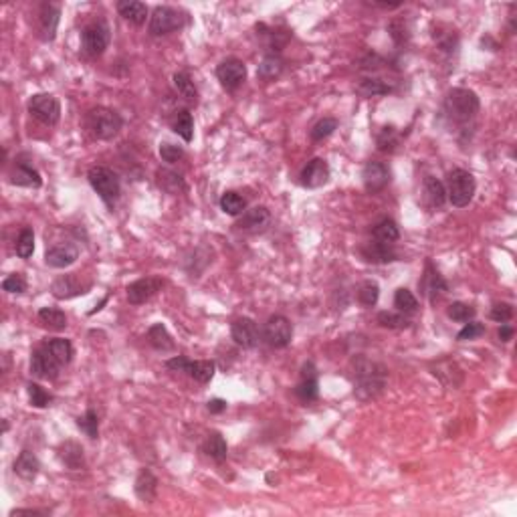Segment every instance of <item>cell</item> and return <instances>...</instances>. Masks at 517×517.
I'll return each mask as SVG.
<instances>
[{
  "mask_svg": "<svg viewBox=\"0 0 517 517\" xmlns=\"http://www.w3.org/2000/svg\"><path fill=\"white\" fill-rule=\"evenodd\" d=\"M295 394L299 396L301 402H314L319 396L318 368H316L314 362H305L301 366V378H299V384L295 388Z\"/></svg>",
  "mask_w": 517,
  "mask_h": 517,
  "instance_id": "44dd1931",
  "label": "cell"
},
{
  "mask_svg": "<svg viewBox=\"0 0 517 517\" xmlns=\"http://www.w3.org/2000/svg\"><path fill=\"white\" fill-rule=\"evenodd\" d=\"M376 321L386 329H406V327H410L408 318L404 314H394V312H380Z\"/></svg>",
  "mask_w": 517,
  "mask_h": 517,
  "instance_id": "7dc6e473",
  "label": "cell"
},
{
  "mask_svg": "<svg viewBox=\"0 0 517 517\" xmlns=\"http://www.w3.org/2000/svg\"><path fill=\"white\" fill-rule=\"evenodd\" d=\"M269 223H271V212L265 206H253L240 214L239 220H237V229L247 231V233H259V231L267 229Z\"/></svg>",
  "mask_w": 517,
  "mask_h": 517,
  "instance_id": "603a6c76",
  "label": "cell"
},
{
  "mask_svg": "<svg viewBox=\"0 0 517 517\" xmlns=\"http://www.w3.org/2000/svg\"><path fill=\"white\" fill-rule=\"evenodd\" d=\"M372 237L378 242H386V244H394L398 239H400V231H398V225L392 220V218H382L374 231H372Z\"/></svg>",
  "mask_w": 517,
  "mask_h": 517,
  "instance_id": "74e56055",
  "label": "cell"
},
{
  "mask_svg": "<svg viewBox=\"0 0 517 517\" xmlns=\"http://www.w3.org/2000/svg\"><path fill=\"white\" fill-rule=\"evenodd\" d=\"M2 291L6 293H25L27 291V279L23 273H12L2 281Z\"/></svg>",
  "mask_w": 517,
  "mask_h": 517,
  "instance_id": "816d5d0a",
  "label": "cell"
},
{
  "mask_svg": "<svg viewBox=\"0 0 517 517\" xmlns=\"http://www.w3.org/2000/svg\"><path fill=\"white\" fill-rule=\"evenodd\" d=\"M14 249H16V255H18L21 259L33 257V253H35V233H33V229L27 227V229H23V231L18 233V239H16Z\"/></svg>",
  "mask_w": 517,
  "mask_h": 517,
  "instance_id": "7bdbcfd3",
  "label": "cell"
},
{
  "mask_svg": "<svg viewBox=\"0 0 517 517\" xmlns=\"http://www.w3.org/2000/svg\"><path fill=\"white\" fill-rule=\"evenodd\" d=\"M61 364L51 354V350L42 344L31 354V374L39 380H55L61 372Z\"/></svg>",
  "mask_w": 517,
  "mask_h": 517,
  "instance_id": "8fae6325",
  "label": "cell"
},
{
  "mask_svg": "<svg viewBox=\"0 0 517 517\" xmlns=\"http://www.w3.org/2000/svg\"><path fill=\"white\" fill-rule=\"evenodd\" d=\"M148 342L158 352H172L174 350V340H172V336H170V331L166 329L164 323H154L148 329Z\"/></svg>",
  "mask_w": 517,
  "mask_h": 517,
  "instance_id": "1f68e13d",
  "label": "cell"
},
{
  "mask_svg": "<svg viewBox=\"0 0 517 517\" xmlns=\"http://www.w3.org/2000/svg\"><path fill=\"white\" fill-rule=\"evenodd\" d=\"M380 297V287L376 281H364L358 287V301L364 307H374Z\"/></svg>",
  "mask_w": 517,
  "mask_h": 517,
  "instance_id": "ee69618b",
  "label": "cell"
},
{
  "mask_svg": "<svg viewBox=\"0 0 517 517\" xmlns=\"http://www.w3.org/2000/svg\"><path fill=\"white\" fill-rule=\"evenodd\" d=\"M186 25V14L172 6H156L150 16L148 33L152 37H164L174 31H180Z\"/></svg>",
  "mask_w": 517,
  "mask_h": 517,
  "instance_id": "52a82bcc",
  "label": "cell"
},
{
  "mask_svg": "<svg viewBox=\"0 0 517 517\" xmlns=\"http://www.w3.org/2000/svg\"><path fill=\"white\" fill-rule=\"evenodd\" d=\"M8 178H10V184L25 186V188H40V184H42L39 172L33 166H29L27 162H16L12 166Z\"/></svg>",
  "mask_w": 517,
  "mask_h": 517,
  "instance_id": "cb8c5ba5",
  "label": "cell"
},
{
  "mask_svg": "<svg viewBox=\"0 0 517 517\" xmlns=\"http://www.w3.org/2000/svg\"><path fill=\"white\" fill-rule=\"evenodd\" d=\"M293 338V325L285 316H271L263 325V340L271 348H287Z\"/></svg>",
  "mask_w": 517,
  "mask_h": 517,
  "instance_id": "30bf717a",
  "label": "cell"
},
{
  "mask_svg": "<svg viewBox=\"0 0 517 517\" xmlns=\"http://www.w3.org/2000/svg\"><path fill=\"white\" fill-rule=\"evenodd\" d=\"M479 110H481V101H479L477 93L465 87L451 89L442 101L444 118L455 125H467L469 121L477 118Z\"/></svg>",
  "mask_w": 517,
  "mask_h": 517,
  "instance_id": "7a4b0ae2",
  "label": "cell"
},
{
  "mask_svg": "<svg viewBox=\"0 0 517 517\" xmlns=\"http://www.w3.org/2000/svg\"><path fill=\"white\" fill-rule=\"evenodd\" d=\"M418 287H420L423 295H425L431 303L438 301V299L446 293V289H449L446 281L442 279V275L438 273V269L431 261H427V265H425V275L418 281Z\"/></svg>",
  "mask_w": 517,
  "mask_h": 517,
  "instance_id": "e0dca14e",
  "label": "cell"
},
{
  "mask_svg": "<svg viewBox=\"0 0 517 517\" xmlns=\"http://www.w3.org/2000/svg\"><path fill=\"white\" fill-rule=\"evenodd\" d=\"M45 346L51 350V354L55 356V360H57L61 366H67V364L73 360V354H75L73 344H71L69 340H65V338H55V340H49V342H45Z\"/></svg>",
  "mask_w": 517,
  "mask_h": 517,
  "instance_id": "d590c367",
  "label": "cell"
},
{
  "mask_svg": "<svg viewBox=\"0 0 517 517\" xmlns=\"http://www.w3.org/2000/svg\"><path fill=\"white\" fill-rule=\"evenodd\" d=\"M216 79L220 81V85L225 89L233 91V89H237L247 79V65L240 59H237V57L225 59L216 67Z\"/></svg>",
  "mask_w": 517,
  "mask_h": 517,
  "instance_id": "2e32d148",
  "label": "cell"
},
{
  "mask_svg": "<svg viewBox=\"0 0 517 517\" xmlns=\"http://www.w3.org/2000/svg\"><path fill=\"white\" fill-rule=\"evenodd\" d=\"M160 158L168 164H176L178 160L184 158V148L170 144V142H164V144H160Z\"/></svg>",
  "mask_w": 517,
  "mask_h": 517,
  "instance_id": "f5cc1de1",
  "label": "cell"
},
{
  "mask_svg": "<svg viewBox=\"0 0 517 517\" xmlns=\"http://www.w3.org/2000/svg\"><path fill=\"white\" fill-rule=\"evenodd\" d=\"M231 338L235 340V344L244 348V350H253L259 346L261 340V329L257 325V321L251 318H239L233 321L231 325Z\"/></svg>",
  "mask_w": 517,
  "mask_h": 517,
  "instance_id": "5bb4252c",
  "label": "cell"
},
{
  "mask_svg": "<svg viewBox=\"0 0 517 517\" xmlns=\"http://www.w3.org/2000/svg\"><path fill=\"white\" fill-rule=\"evenodd\" d=\"M170 127L174 134H178L184 142H192L194 138V120L192 114L188 110H180L172 116L170 120Z\"/></svg>",
  "mask_w": 517,
  "mask_h": 517,
  "instance_id": "f546056e",
  "label": "cell"
},
{
  "mask_svg": "<svg viewBox=\"0 0 517 517\" xmlns=\"http://www.w3.org/2000/svg\"><path fill=\"white\" fill-rule=\"evenodd\" d=\"M481 336H485V325L479 323V321H467L465 327L457 333V340L459 342H471V340H477Z\"/></svg>",
  "mask_w": 517,
  "mask_h": 517,
  "instance_id": "f907efd6",
  "label": "cell"
},
{
  "mask_svg": "<svg viewBox=\"0 0 517 517\" xmlns=\"http://www.w3.org/2000/svg\"><path fill=\"white\" fill-rule=\"evenodd\" d=\"M77 427L81 429V433H85L89 438L99 437V416L93 408H89L83 416L77 418Z\"/></svg>",
  "mask_w": 517,
  "mask_h": 517,
  "instance_id": "bcb514c9",
  "label": "cell"
},
{
  "mask_svg": "<svg viewBox=\"0 0 517 517\" xmlns=\"http://www.w3.org/2000/svg\"><path fill=\"white\" fill-rule=\"evenodd\" d=\"M85 127L95 140H114L123 127V120L116 110L110 108H93L85 116Z\"/></svg>",
  "mask_w": 517,
  "mask_h": 517,
  "instance_id": "3957f363",
  "label": "cell"
},
{
  "mask_svg": "<svg viewBox=\"0 0 517 517\" xmlns=\"http://www.w3.org/2000/svg\"><path fill=\"white\" fill-rule=\"evenodd\" d=\"M331 176L329 164L323 158H314L305 164V168L301 170L299 178H301V186L305 188H319L323 184H327Z\"/></svg>",
  "mask_w": 517,
  "mask_h": 517,
  "instance_id": "ffe728a7",
  "label": "cell"
},
{
  "mask_svg": "<svg viewBox=\"0 0 517 517\" xmlns=\"http://www.w3.org/2000/svg\"><path fill=\"white\" fill-rule=\"evenodd\" d=\"M79 259V249L73 242H61L45 253V263L53 269H67Z\"/></svg>",
  "mask_w": 517,
  "mask_h": 517,
  "instance_id": "d6986e66",
  "label": "cell"
},
{
  "mask_svg": "<svg viewBox=\"0 0 517 517\" xmlns=\"http://www.w3.org/2000/svg\"><path fill=\"white\" fill-rule=\"evenodd\" d=\"M202 451L216 463H223L229 455V446H227V440L220 433H210L204 444H202Z\"/></svg>",
  "mask_w": 517,
  "mask_h": 517,
  "instance_id": "4dcf8cb0",
  "label": "cell"
},
{
  "mask_svg": "<svg viewBox=\"0 0 517 517\" xmlns=\"http://www.w3.org/2000/svg\"><path fill=\"white\" fill-rule=\"evenodd\" d=\"M156 180H158L160 188H162L164 192H168V194H180V192L186 190L184 178H182L178 172H174V170L160 168L158 172H156Z\"/></svg>",
  "mask_w": 517,
  "mask_h": 517,
  "instance_id": "f1b7e54d",
  "label": "cell"
},
{
  "mask_svg": "<svg viewBox=\"0 0 517 517\" xmlns=\"http://www.w3.org/2000/svg\"><path fill=\"white\" fill-rule=\"evenodd\" d=\"M49 512H40V509H12L10 516H47Z\"/></svg>",
  "mask_w": 517,
  "mask_h": 517,
  "instance_id": "6f0895ef",
  "label": "cell"
},
{
  "mask_svg": "<svg viewBox=\"0 0 517 517\" xmlns=\"http://www.w3.org/2000/svg\"><path fill=\"white\" fill-rule=\"evenodd\" d=\"M283 69H285V61L281 59V55H271V53H267L265 57H263V61L259 63V77L265 81H273L281 77V73H283Z\"/></svg>",
  "mask_w": 517,
  "mask_h": 517,
  "instance_id": "d6a6232c",
  "label": "cell"
},
{
  "mask_svg": "<svg viewBox=\"0 0 517 517\" xmlns=\"http://www.w3.org/2000/svg\"><path fill=\"white\" fill-rule=\"evenodd\" d=\"M423 190H425V199L433 208H440L446 202V188L435 176L425 178V188Z\"/></svg>",
  "mask_w": 517,
  "mask_h": 517,
  "instance_id": "e575fe53",
  "label": "cell"
},
{
  "mask_svg": "<svg viewBox=\"0 0 517 517\" xmlns=\"http://www.w3.org/2000/svg\"><path fill=\"white\" fill-rule=\"evenodd\" d=\"M336 129H338V120H336V118H323V120H319L318 123L312 127L310 136H312L314 142H321V140L329 138Z\"/></svg>",
  "mask_w": 517,
  "mask_h": 517,
  "instance_id": "681fc988",
  "label": "cell"
},
{
  "mask_svg": "<svg viewBox=\"0 0 517 517\" xmlns=\"http://www.w3.org/2000/svg\"><path fill=\"white\" fill-rule=\"evenodd\" d=\"M446 316L453 319V321H459V323H467V321H473V318L477 316V310L469 303H463V301H455L453 305H449L446 310Z\"/></svg>",
  "mask_w": 517,
  "mask_h": 517,
  "instance_id": "f6af8a7d",
  "label": "cell"
},
{
  "mask_svg": "<svg viewBox=\"0 0 517 517\" xmlns=\"http://www.w3.org/2000/svg\"><path fill=\"white\" fill-rule=\"evenodd\" d=\"M376 144H378V150L380 152H394L396 146L400 144V136H398L396 127L394 125H384L376 138Z\"/></svg>",
  "mask_w": 517,
  "mask_h": 517,
  "instance_id": "b9f144b4",
  "label": "cell"
},
{
  "mask_svg": "<svg viewBox=\"0 0 517 517\" xmlns=\"http://www.w3.org/2000/svg\"><path fill=\"white\" fill-rule=\"evenodd\" d=\"M91 281H85L79 273H69V275H61L53 281L51 285V293L57 299H71L77 295H85L91 289Z\"/></svg>",
  "mask_w": 517,
  "mask_h": 517,
  "instance_id": "7c38bea8",
  "label": "cell"
},
{
  "mask_svg": "<svg viewBox=\"0 0 517 517\" xmlns=\"http://www.w3.org/2000/svg\"><path fill=\"white\" fill-rule=\"evenodd\" d=\"M27 394H29L31 406H35V408H45V406H49V404L53 402V394L47 392V390H45L42 386H39L37 382H31V384L27 386Z\"/></svg>",
  "mask_w": 517,
  "mask_h": 517,
  "instance_id": "c3c4849f",
  "label": "cell"
},
{
  "mask_svg": "<svg viewBox=\"0 0 517 517\" xmlns=\"http://www.w3.org/2000/svg\"><path fill=\"white\" fill-rule=\"evenodd\" d=\"M394 307H396L400 314H404V316L416 314L418 301L412 295V291H408L406 287H400V289H396V293H394Z\"/></svg>",
  "mask_w": 517,
  "mask_h": 517,
  "instance_id": "60d3db41",
  "label": "cell"
},
{
  "mask_svg": "<svg viewBox=\"0 0 517 517\" xmlns=\"http://www.w3.org/2000/svg\"><path fill=\"white\" fill-rule=\"evenodd\" d=\"M87 180H89L91 188L99 194V199L108 206H114V202L120 199V178L114 170H110L105 166H93L87 172Z\"/></svg>",
  "mask_w": 517,
  "mask_h": 517,
  "instance_id": "5b68a950",
  "label": "cell"
},
{
  "mask_svg": "<svg viewBox=\"0 0 517 517\" xmlns=\"http://www.w3.org/2000/svg\"><path fill=\"white\" fill-rule=\"evenodd\" d=\"M40 325L47 327V329H53V331H61L67 327V316L61 312V310H55V307H42L37 314Z\"/></svg>",
  "mask_w": 517,
  "mask_h": 517,
  "instance_id": "8d00e7d4",
  "label": "cell"
},
{
  "mask_svg": "<svg viewBox=\"0 0 517 517\" xmlns=\"http://www.w3.org/2000/svg\"><path fill=\"white\" fill-rule=\"evenodd\" d=\"M220 210L225 214H229V216H240L247 210V202H244V199L240 194L229 190V192H225L220 197Z\"/></svg>",
  "mask_w": 517,
  "mask_h": 517,
  "instance_id": "ab89813d",
  "label": "cell"
},
{
  "mask_svg": "<svg viewBox=\"0 0 517 517\" xmlns=\"http://www.w3.org/2000/svg\"><path fill=\"white\" fill-rule=\"evenodd\" d=\"M29 112L45 125H55L61 120V103L51 93H37L29 99Z\"/></svg>",
  "mask_w": 517,
  "mask_h": 517,
  "instance_id": "ba28073f",
  "label": "cell"
},
{
  "mask_svg": "<svg viewBox=\"0 0 517 517\" xmlns=\"http://www.w3.org/2000/svg\"><path fill=\"white\" fill-rule=\"evenodd\" d=\"M497 336H499V340H501V342H509V340L514 338V327H512V325H507V323H501V327H499Z\"/></svg>",
  "mask_w": 517,
  "mask_h": 517,
  "instance_id": "9f6ffc18",
  "label": "cell"
},
{
  "mask_svg": "<svg viewBox=\"0 0 517 517\" xmlns=\"http://www.w3.org/2000/svg\"><path fill=\"white\" fill-rule=\"evenodd\" d=\"M489 318L497 323H507L514 318V305L512 303H495L489 312Z\"/></svg>",
  "mask_w": 517,
  "mask_h": 517,
  "instance_id": "db71d44e",
  "label": "cell"
},
{
  "mask_svg": "<svg viewBox=\"0 0 517 517\" xmlns=\"http://www.w3.org/2000/svg\"><path fill=\"white\" fill-rule=\"evenodd\" d=\"M166 368H170V370H174V372H186L190 378H194L200 384L210 382L212 376H214V370H216V366H214L212 360L190 362V360H186L184 356H176V358L168 360V362H166Z\"/></svg>",
  "mask_w": 517,
  "mask_h": 517,
  "instance_id": "9c48e42d",
  "label": "cell"
},
{
  "mask_svg": "<svg viewBox=\"0 0 517 517\" xmlns=\"http://www.w3.org/2000/svg\"><path fill=\"white\" fill-rule=\"evenodd\" d=\"M39 471H40V463L35 453H31V451H23V453L16 457V461H14V473H16L21 479H25V481H33V479L39 475Z\"/></svg>",
  "mask_w": 517,
  "mask_h": 517,
  "instance_id": "4316f807",
  "label": "cell"
},
{
  "mask_svg": "<svg viewBox=\"0 0 517 517\" xmlns=\"http://www.w3.org/2000/svg\"><path fill=\"white\" fill-rule=\"evenodd\" d=\"M164 287V281L158 277H144L134 281L131 285H127V301L131 305H142L146 301H150L160 289Z\"/></svg>",
  "mask_w": 517,
  "mask_h": 517,
  "instance_id": "ac0fdd59",
  "label": "cell"
},
{
  "mask_svg": "<svg viewBox=\"0 0 517 517\" xmlns=\"http://www.w3.org/2000/svg\"><path fill=\"white\" fill-rule=\"evenodd\" d=\"M110 40H112L110 25L101 18L93 21V23L85 25V29L81 31V51L87 57H99L110 47Z\"/></svg>",
  "mask_w": 517,
  "mask_h": 517,
  "instance_id": "8992f818",
  "label": "cell"
},
{
  "mask_svg": "<svg viewBox=\"0 0 517 517\" xmlns=\"http://www.w3.org/2000/svg\"><path fill=\"white\" fill-rule=\"evenodd\" d=\"M360 255L366 263H372V265H384V263H392L398 259V253L394 251L392 244H386V242H378V240H372V242H366L362 249H360Z\"/></svg>",
  "mask_w": 517,
  "mask_h": 517,
  "instance_id": "7402d4cb",
  "label": "cell"
},
{
  "mask_svg": "<svg viewBox=\"0 0 517 517\" xmlns=\"http://www.w3.org/2000/svg\"><path fill=\"white\" fill-rule=\"evenodd\" d=\"M352 370H354V394L358 396V400L368 402L384 392L388 372L382 364L368 358H356L352 362Z\"/></svg>",
  "mask_w": 517,
  "mask_h": 517,
  "instance_id": "6da1fadb",
  "label": "cell"
},
{
  "mask_svg": "<svg viewBox=\"0 0 517 517\" xmlns=\"http://www.w3.org/2000/svg\"><path fill=\"white\" fill-rule=\"evenodd\" d=\"M118 12L121 16L131 23V25H144L146 18H148V6L144 2H138V0H121L118 2Z\"/></svg>",
  "mask_w": 517,
  "mask_h": 517,
  "instance_id": "83f0119b",
  "label": "cell"
},
{
  "mask_svg": "<svg viewBox=\"0 0 517 517\" xmlns=\"http://www.w3.org/2000/svg\"><path fill=\"white\" fill-rule=\"evenodd\" d=\"M477 184H475V176L463 168H457L449 174V190H446V199L451 200V204L455 208H465L469 206V202L475 197Z\"/></svg>",
  "mask_w": 517,
  "mask_h": 517,
  "instance_id": "277c9868",
  "label": "cell"
},
{
  "mask_svg": "<svg viewBox=\"0 0 517 517\" xmlns=\"http://www.w3.org/2000/svg\"><path fill=\"white\" fill-rule=\"evenodd\" d=\"M136 497L144 503H152L158 495V479L150 469H142L134 483Z\"/></svg>",
  "mask_w": 517,
  "mask_h": 517,
  "instance_id": "d4e9b609",
  "label": "cell"
},
{
  "mask_svg": "<svg viewBox=\"0 0 517 517\" xmlns=\"http://www.w3.org/2000/svg\"><path fill=\"white\" fill-rule=\"evenodd\" d=\"M227 400H223V398H212V400H208V404H206V408H208V412L210 414H220V412H225L227 410Z\"/></svg>",
  "mask_w": 517,
  "mask_h": 517,
  "instance_id": "11a10c76",
  "label": "cell"
},
{
  "mask_svg": "<svg viewBox=\"0 0 517 517\" xmlns=\"http://www.w3.org/2000/svg\"><path fill=\"white\" fill-rule=\"evenodd\" d=\"M362 182L364 188L372 194L384 190L390 184V168L380 162V160H370L366 162L364 170H362Z\"/></svg>",
  "mask_w": 517,
  "mask_h": 517,
  "instance_id": "4fadbf2b",
  "label": "cell"
},
{
  "mask_svg": "<svg viewBox=\"0 0 517 517\" xmlns=\"http://www.w3.org/2000/svg\"><path fill=\"white\" fill-rule=\"evenodd\" d=\"M59 459L61 463L71 469V471H79L85 467V455H83V446L75 440H65L59 446Z\"/></svg>",
  "mask_w": 517,
  "mask_h": 517,
  "instance_id": "484cf974",
  "label": "cell"
},
{
  "mask_svg": "<svg viewBox=\"0 0 517 517\" xmlns=\"http://www.w3.org/2000/svg\"><path fill=\"white\" fill-rule=\"evenodd\" d=\"M172 81H174V89L178 91V95H180L182 99H186V101H190V103H197V99H199V89H197L194 81H192V77H190L186 71L174 73Z\"/></svg>",
  "mask_w": 517,
  "mask_h": 517,
  "instance_id": "836d02e7",
  "label": "cell"
},
{
  "mask_svg": "<svg viewBox=\"0 0 517 517\" xmlns=\"http://www.w3.org/2000/svg\"><path fill=\"white\" fill-rule=\"evenodd\" d=\"M59 21H61V8L53 2H42L37 14V31H39L40 40L45 42L55 40Z\"/></svg>",
  "mask_w": 517,
  "mask_h": 517,
  "instance_id": "9a60e30c",
  "label": "cell"
},
{
  "mask_svg": "<svg viewBox=\"0 0 517 517\" xmlns=\"http://www.w3.org/2000/svg\"><path fill=\"white\" fill-rule=\"evenodd\" d=\"M356 89L364 97H376V95H388L392 91V85L378 77H366V79H360Z\"/></svg>",
  "mask_w": 517,
  "mask_h": 517,
  "instance_id": "f35d334b",
  "label": "cell"
}]
</instances>
